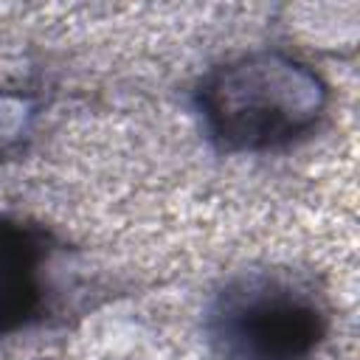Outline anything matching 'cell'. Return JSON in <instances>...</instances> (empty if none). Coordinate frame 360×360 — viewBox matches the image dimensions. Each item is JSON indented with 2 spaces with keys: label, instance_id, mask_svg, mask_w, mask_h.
<instances>
[{
  "label": "cell",
  "instance_id": "cell-1",
  "mask_svg": "<svg viewBox=\"0 0 360 360\" xmlns=\"http://www.w3.org/2000/svg\"><path fill=\"white\" fill-rule=\"evenodd\" d=\"M332 90L287 51H250L208 68L194 87V110L208 143L222 155H267L309 141L329 118Z\"/></svg>",
  "mask_w": 360,
  "mask_h": 360
},
{
  "label": "cell",
  "instance_id": "cell-2",
  "mask_svg": "<svg viewBox=\"0 0 360 360\" xmlns=\"http://www.w3.org/2000/svg\"><path fill=\"white\" fill-rule=\"evenodd\" d=\"M202 332L217 360H315L332 307L307 270L245 267L211 292Z\"/></svg>",
  "mask_w": 360,
  "mask_h": 360
},
{
  "label": "cell",
  "instance_id": "cell-3",
  "mask_svg": "<svg viewBox=\"0 0 360 360\" xmlns=\"http://www.w3.org/2000/svg\"><path fill=\"white\" fill-rule=\"evenodd\" d=\"M56 250L59 242L45 225L0 217V338L45 315L48 264Z\"/></svg>",
  "mask_w": 360,
  "mask_h": 360
}]
</instances>
